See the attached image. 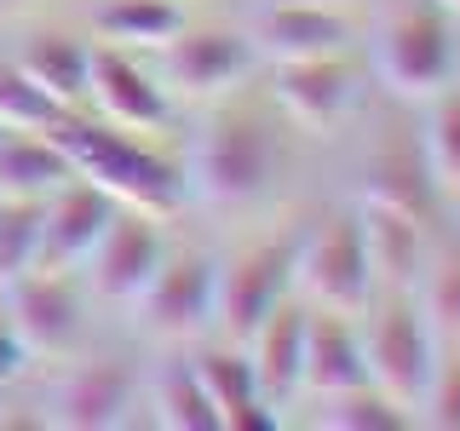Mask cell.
<instances>
[{
	"label": "cell",
	"mask_w": 460,
	"mask_h": 431,
	"mask_svg": "<svg viewBox=\"0 0 460 431\" xmlns=\"http://www.w3.org/2000/svg\"><path fill=\"white\" fill-rule=\"evenodd\" d=\"M282 133L265 104L248 98H213L208 121L190 138V162H184V201H201L213 213H248L282 184Z\"/></svg>",
	"instance_id": "cell-1"
},
{
	"label": "cell",
	"mask_w": 460,
	"mask_h": 431,
	"mask_svg": "<svg viewBox=\"0 0 460 431\" xmlns=\"http://www.w3.org/2000/svg\"><path fill=\"white\" fill-rule=\"evenodd\" d=\"M47 138L58 144V155L69 162V172L86 179L93 190H104L115 207L150 213V219H172V213L184 207V167H172L167 155H155L150 144H138L127 127H110L104 115L64 110L47 127Z\"/></svg>",
	"instance_id": "cell-2"
},
{
	"label": "cell",
	"mask_w": 460,
	"mask_h": 431,
	"mask_svg": "<svg viewBox=\"0 0 460 431\" xmlns=\"http://www.w3.org/2000/svg\"><path fill=\"white\" fill-rule=\"evenodd\" d=\"M368 69L397 104H426L460 69L455 23L431 0H402V6L380 12V23L368 29Z\"/></svg>",
	"instance_id": "cell-3"
},
{
	"label": "cell",
	"mask_w": 460,
	"mask_h": 431,
	"mask_svg": "<svg viewBox=\"0 0 460 431\" xmlns=\"http://www.w3.org/2000/svg\"><path fill=\"white\" fill-rule=\"evenodd\" d=\"M368 334H363V363H368V385L385 391L402 409H420L426 380L438 368V334L414 305V287H380L368 299Z\"/></svg>",
	"instance_id": "cell-4"
},
{
	"label": "cell",
	"mask_w": 460,
	"mask_h": 431,
	"mask_svg": "<svg viewBox=\"0 0 460 431\" xmlns=\"http://www.w3.org/2000/svg\"><path fill=\"white\" fill-rule=\"evenodd\" d=\"M294 294L316 311H340V316H363L374 287V265L363 248V224L351 213H328L316 219L305 236H294Z\"/></svg>",
	"instance_id": "cell-5"
},
{
	"label": "cell",
	"mask_w": 460,
	"mask_h": 431,
	"mask_svg": "<svg viewBox=\"0 0 460 431\" xmlns=\"http://www.w3.org/2000/svg\"><path fill=\"white\" fill-rule=\"evenodd\" d=\"M259 69V57L242 35V23H184L179 35L155 52V81L167 98H190V104H213V98L236 92Z\"/></svg>",
	"instance_id": "cell-6"
},
{
	"label": "cell",
	"mask_w": 460,
	"mask_h": 431,
	"mask_svg": "<svg viewBox=\"0 0 460 431\" xmlns=\"http://www.w3.org/2000/svg\"><path fill=\"white\" fill-rule=\"evenodd\" d=\"M86 305L75 270H23L0 282V316L18 328L29 356H75L86 345Z\"/></svg>",
	"instance_id": "cell-7"
},
{
	"label": "cell",
	"mask_w": 460,
	"mask_h": 431,
	"mask_svg": "<svg viewBox=\"0 0 460 431\" xmlns=\"http://www.w3.org/2000/svg\"><path fill=\"white\" fill-rule=\"evenodd\" d=\"M213 270L219 259L201 253V248H179V253H162L155 277L144 282L138 294V322L150 339L162 345H201L213 339Z\"/></svg>",
	"instance_id": "cell-8"
},
{
	"label": "cell",
	"mask_w": 460,
	"mask_h": 431,
	"mask_svg": "<svg viewBox=\"0 0 460 431\" xmlns=\"http://www.w3.org/2000/svg\"><path fill=\"white\" fill-rule=\"evenodd\" d=\"M144 409V380L121 356H86L69 363L52 380V391L40 397V426L58 431H115L133 426V414Z\"/></svg>",
	"instance_id": "cell-9"
},
{
	"label": "cell",
	"mask_w": 460,
	"mask_h": 431,
	"mask_svg": "<svg viewBox=\"0 0 460 431\" xmlns=\"http://www.w3.org/2000/svg\"><path fill=\"white\" fill-rule=\"evenodd\" d=\"M294 294V242H259L213 270V339L242 345L277 299Z\"/></svg>",
	"instance_id": "cell-10"
},
{
	"label": "cell",
	"mask_w": 460,
	"mask_h": 431,
	"mask_svg": "<svg viewBox=\"0 0 460 431\" xmlns=\"http://www.w3.org/2000/svg\"><path fill=\"white\" fill-rule=\"evenodd\" d=\"M167 242H162V219H150V213H133V207H115V219L104 224V236L93 242V253H86V265L75 270L86 299L93 305H110V311H133L144 282L155 277V265H162Z\"/></svg>",
	"instance_id": "cell-11"
},
{
	"label": "cell",
	"mask_w": 460,
	"mask_h": 431,
	"mask_svg": "<svg viewBox=\"0 0 460 431\" xmlns=\"http://www.w3.org/2000/svg\"><path fill=\"white\" fill-rule=\"evenodd\" d=\"M242 35L259 64H305V57H334L357 47V23L345 6H316V0H253L242 18Z\"/></svg>",
	"instance_id": "cell-12"
},
{
	"label": "cell",
	"mask_w": 460,
	"mask_h": 431,
	"mask_svg": "<svg viewBox=\"0 0 460 431\" xmlns=\"http://www.w3.org/2000/svg\"><path fill=\"white\" fill-rule=\"evenodd\" d=\"M270 104L282 121H294L299 133H334L345 115L357 110V69L351 52L334 57H305V64H270Z\"/></svg>",
	"instance_id": "cell-13"
},
{
	"label": "cell",
	"mask_w": 460,
	"mask_h": 431,
	"mask_svg": "<svg viewBox=\"0 0 460 431\" xmlns=\"http://www.w3.org/2000/svg\"><path fill=\"white\" fill-rule=\"evenodd\" d=\"M86 104L127 133H155L172 121V98L162 92L155 69H144L133 52L115 47H93V57H86Z\"/></svg>",
	"instance_id": "cell-14"
},
{
	"label": "cell",
	"mask_w": 460,
	"mask_h": 431,
	"mask_svg": "<svg viewBox=\"0 0 460 431\" xmlns=\"http://www.w3.org/2000/svg\"><path fill=\"white\" fill-rule=\"evenodd\" d=\"M110 219H115V201L104 190H93L86 179H64L52 196H40L35 270H81Z\"/></svg>",
	"instance_id": "cell-15"
},
{
	"label": "cell",
	"mask_w": 460,
	"mask_h": 431,
	"mask_svg": "<svg viewBox=\"0 0 460 431\" xmlns=\"http://www.w3.org/2000/svg\"><path fill=\"white\" fill-rule=\"evenodd\" d=\"M305 299L288 294L277 305L265 311V322L253 328L248 339H242V351H248V368L259 380V391H265L270 409H294L299 402V363H305Z\"/></svg>",
	"instance_id": "cell-16"
},
{
	"label": "cell",
	"mask_w": 460,
	"mask_h": 431,
	"mask_svg": "<svg viewBox=\"0 0 460 431\" xmlns=\"http://www.w3.org/2000/svg\"><path fill=\"white\" fill-rule=\"evenodd\" d=\"M351 385H368V363H363V334L357 316L340 311H305V363H299V397L323 402L340 397Z\"/></svg>",
	"instance_id": "cell-17"
},
{
	"label": "cell",
	"mask_w": 460,
	"mask_h": 431,
	"mask_svg": "<svg viewBox=\"0 0 460 431\" xmlns=\"http://www.w3.org/2000/svg\"><path fill=\"white\" fill-rule=\"evenodd\" d=\"M196 374H201V391H208L213 414H219V431H277L282 414L265 402V391H259L253 368H248V351L242 345H208L201 339V351L190 356Z\"/></svg>",
	"instance_id": "cell-18"
},
{
	"label": "cell",
	"mask_w": 460,
	"mask_h": 431,
	"mask_svg": "<svg viewBox=\"0 0 460 431\" xmlns=\"http://www.w3.org/2000/svg\"><path fill=\"white\" fill-rule=\"evenodd\" d=\"M357 201H380V207L414 213V219L438 213V190H431V172L420 162V138L409 127H392V133L374 138V150L363 155V196Z\"/></svg>",
	"instance_id": "cell-19"
},
{
	"label": "cell",
	"mask_w": 460,
	"mask_h": 431,
	"mask_svg": "<svg viewBox=\"0 0 460 431\" xmlns=\"http://www.w3.org/2000/svg\"><path fill=\"white\" fill-rule=\"evenodd\" d=\"M357 224H363V248L374 265V287H414L431 242H426V219L380 201H357Z\"/></svg>",
	"instance_id": "cell-20"
},
{
	"label": "cell",
	"mask_w": 460,
	"mask_h": 431,
	"mask_svg": "<svg viewBox=\"0 0 460 431\" xmlns=\"http://www.w3.org/2000/svg\"><path fill=\"white\" fill-rule=\"evenodd\" d=\"M179 29H184L179 0H98L93 6L98 47H115V52H162Z\"/></svg>",
	"instance_id": "cell-21"
},
{
	"label": "cell",
	"mask_w": 460,
	"mask_h": 431,
	"mask_svg": "<svg viewBox=\"0 0 460 431\" xmlns=\"http://www.w3.org/2000/svg\"><path fill=\"white\" fill-rule=\"evenodd\" d=\"M86 57H93V47H81L75 35L47 29V35H29L23 47L12 52V64H18L58 110H81L86 104Z\"/></svg>",
	"instance_id": "cell-22"
},
{
	"label": "cell",
	"mask_w": 460,
	"mask_h": 431,
	"mask_svg": "<svg viewBox=\"0 0 460 431\" xmlns=\"http://www.w3.org/2000/svg\"><path fill=\"white\" fill-rule=\"evenodd\" d=\"M144 409L167 431H219V414H213L208 391H201V374H196L190 356L155 363V374L144 380Z\"/></svg>",
	"instance_id": "cell-23"
},
{
	"label": "cell",
	"mask_w": 460,
	"mask_h": 431,
	"mask_svg": "<svg viewBox=\"0 0 460 431\" xmlns=\"http://www.w3.org/2000/svg\"><path fill=\"white\" fill-rule=\"evenodd\" d=\"M64 179H75V172H69V162L58 155V144L47 133H0V196L40 201Z\"/></svg>",
	"instance_id": "cell-24"
},
{
	"label": "cell",
	"mask_w": 460,
	"mask_h": 431,
	"mask_svg": "<svg viewBox=\"0 0 460 431\" xmlns=\"http://www.w3.org/2000/svg\"><path fill=\"white\" fill-rule=\"evenodd\" d=\"M420 162L431 172L438 196H460V81H449L443 92H431L420 104Z\"/></svg>",
	"instance_id": "cell-25"
},
{
	"label": "cell",
	"mask_w": 460,
	"mask_h": 431,
	"mask_svg": "<svg viewBox=\"0 0 460 431\" xmlns=\"http://www.w3.org/2000/svg\"><path fill=\"white\" fill-rule=\"evenodd\" d=\"M414 305L431 322L438 345H460V248L455 242H438L426 253L420 277H414Z\"/></svg>",
	"instance_id": "cell-26"
},
{
	"label": "cell",
	"mask_w": 460,
	"mask_h": 431,
	"mask_svg": "<svg viewBox=\"0 0 460 431\" xmlns=\"http://www.w3.org/2000/svg\"><path fill=\"white\" fill-rule=\"evenodd\" d=\"M311 420L328 426V431H409L414 414L402 402H392L385 391H374V385H351V391L316 402Z\"/></svg>",
	"instance_id": "cell-27"
},
{
	"label": "cell",
	"mask_w": 460,
	"mask_h": 431,
	"mask_svg": "<svg viewBox=\"0 0 460 431\" xmlns=\"http://www.w3.org/2000/svg\"><path fill=\"white\" fill-rule=\"evenodd\" d=\"M58 115L64 110L6 57V64H0V133H47Z\"/></svg>",
	"instance_id": "cell-28"
},
{
	"label": "cell",
	"mask_w": 460,
	"mask_h": 431,
	"mask_svg": "<svg viewBox=\"0 0 460 431\" xmlns=\"http://www.w3.org/2000/svg\"><path fill=\"white\" fill-rule=\"evenodd\" d=\"M35 242H40V201L0 196V282L35 270Z\"/></svg>",
	"instance_id": "cell-29"
},
{
	"label": "cell",
	"mask_w": 460,
	"mask_h": 431,
	"mask_svg": "<svg viewBox=\"0 0 460 431\" xmlns=\"http://www.w3.org/2000/svg\"><path fill=\"white\" fill-rule=\"evenodd\" d=\"M414 426H438V431H460V345H443L438 368L426 380V397L414 409Z\"/></svg>",
	"instance_id": "cell-30"
},
{
	"label": "cell",
	"mask_w": 460,
	"mask_h": 431,
	"mask_svg": "<svg viewBox=\"0 0 460 431\" xmlns=\"http://www.w3.org/2000/svg\"><path fill=\"white\" fill-rule=\"evenodd\" d=\"M29 363H35V356H29V345L18 339V328L0 316V385H18L23 374H29Z\"/></svg>",
	"instance_id": "cell-31"
},
{
	"label": "cell",
	"mask_w": 460,
	"mask_h": 431,
	"mask_svg": "<svg viewBox=\"0 0 460 431\" xmlns=\"http://www.w3.org/2000/svg\"><path fill=\"white\" fill-rule=\"evenodd\" d=\"M431 6H438V12H443L449 23H460V0H431Z\"/></svg>",
	"instance_id": "cell-32"
},
{
	"label": "cell",
	"mask_w": 460,
	"mask_h": 431,
	"mask_svg": "<svg viewBox=\"0 0 460 431\" xmlns=\"http://www.w3.org/2000/svg\"><path fill=\"white\" fill-rule=\"evenodd\" d=\"M316 6H351V0H316Z\"/></svg>",
	"instance_id": "cell-33"
},
{
	"label": "cell",
	"mask_w": 460,
	"mask_h": 431,
	"mask_svg": "<svg viewBox=\"0 0 460 431\" xmlns=\"http://www.w3.org/2000/svg\"><path fill=\"white\" fill-rule=\"evenodd\" d=\"M0 391H6V385H0ZM0 414H6V397H0Z\"/></svg>",
	"instance_id": "cell-34"
},
{
	"label": "cell",
	"mask_w": 460,
	"mask_h": 431,
	"mask_svg": "<svg viewBox=\"0 0 460 431\" xmlns=\"http://www.w3.org/2000/svg\"><path fill=\"white\" fill-rule=\"evenodd\" d=\"M455 81H460V69H455Z\"/></svg>",
	"instance_id": "cell-35"
}]
</instances>
